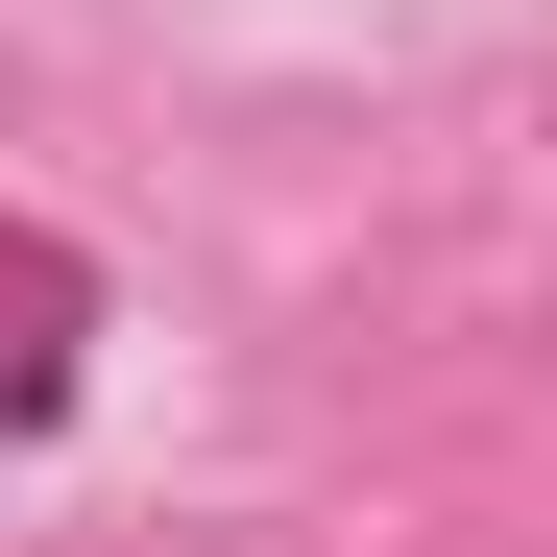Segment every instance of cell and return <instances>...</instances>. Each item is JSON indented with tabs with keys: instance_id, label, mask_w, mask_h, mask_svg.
<instances>
[{
	"instance_id": "6da1fadb",
	"label": "cell",
	"mask_w": 557,
	"mask_h": 557,
	"mask_svg": "<svg viewBox=\"0 0 557 557\" xmlns=\"http://www.w3.org/2000/svg\"><path fill=\"white\" fill-rule=\"evenodd\" d=\"M73 388H98V267H73L25 195H0V436H49Z\"/></svg>"
}]
</instances>
